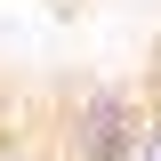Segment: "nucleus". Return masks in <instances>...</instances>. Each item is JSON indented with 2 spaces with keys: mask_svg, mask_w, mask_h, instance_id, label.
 Segmentation results:
<instances>
[{
  "mask_svg": "<svg viewBox=\"0 0 161 161\" xmlns=\"http://www.w3.org/2000/svg\"><path fill=\"white\" fill-rule=\"evenodd\" d=\"M137 137H145V105L129 89H80L73 113H64V153L73 161H137Z\"/></svg>",
  "mask_w": 161,
  "mask_h": 161,
  "instance_id": "nucleus-1",
  "label": "nucleus"
},
{
  "mask_svg": "<svg viewBox=\"0 0 161 161\" xmlns=\"http://www.w3.org/2000/svg\"><path fill=\"white\" fill-rule=\"evenodd\" d=\"M137 161H161V105L145 113V137H137Z\"/></svg>",
  "mask_w": 161,
  "mask_h": 161,
  "instance_id": "nucleus-2",
  "label": "nucleus"
},
{
  "mask_svg": "<svg viewBox=\"0 0 161 161\" xmlns=\"http://www.w3.org/2000/svg\"><path fill=\"white\" fill-rule=\"evenodd\" d=\"M0 161H32V153H24V145H8V137H0Z\"/></svg>",
  "mask_w": 161,
  "mask_h": 161,
  "instance_id": "nucleus-3",
  "label": "nucleus"
}]
</instances>
